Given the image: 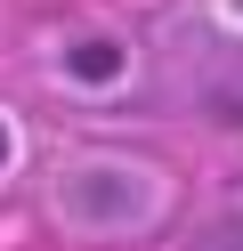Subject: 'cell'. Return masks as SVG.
<instances>
[{
	"mask_svg": "<svg viewBox=\"0 0 243 251\" xmlns=\"http://www.w3.org/2000/svg\"><path fill=\"white\" fill-rule=\"evenodd\" d=\"M73 73H81V81H113V73H122V49H106V41H89V49L73 57Z\"/></svg>",
	"mask_w": 243,
	"mask_h": 251,
	"instance_id": "cell-1",
	"label": "cell"
},
{
	"mask_svg": "<svg viewBox=\"0 0 243 251\" xmlns=\"http://www.w3.org/2000/svg\"><path fill=\"white\" fill-rule=\"evenodd\" d=\"M0 162H8V138H0Z\"/></svg>",
	"mask_w": 243,
	"mask_h": 251,
	"instance_id": "cell-2",
	"label": "cell"
}]
</instances>
